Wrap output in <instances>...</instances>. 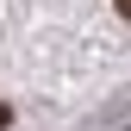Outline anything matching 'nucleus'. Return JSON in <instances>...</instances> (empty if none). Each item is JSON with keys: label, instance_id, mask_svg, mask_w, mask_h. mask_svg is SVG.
<instances>
[{"label": "nucleus", "instance_id": "f03ea898", "mask_svg": "<svg viewBox=\"0 0 131 131\" xmlns=\"http://www.w3.org/2000/svg\"><path fill=\"white\" fill-rule=\"evenodd\" d=\"M119 13H125V19H131V0H119Z\"/></svg>", "mask_w": 131, "mask_h": 131}, {"label": "nucleus", "instance_id": "f257e3e1", "mask_svg": "<svg viewBox=\"0 0 131 131\" xmlns=\"http://www.w3.org/2000/svg\"><path fill=\"white\" fill-rule=\"evenodd\" d=\"M6 119H13V112H6V106H0V131H6Z\"/></svg>", "mask_w": 131, "mask_h": 131}]
</instances>
